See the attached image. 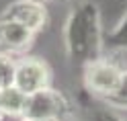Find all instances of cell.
I'll list each match as a JSON object with an SVG mask.
<instances>
[{"mask_svg":"<svg viewBox=\"0 0 127 121\" xmlns=\"http://www.w3.org/2000/svg\"><path fill=\"white\" fill-rule=\"evenodd\" d=\"M105 103L109 105V107H113V109L127 111V70H125V74H123V80H121V84H119L117 92L111 96V99H107Z\"/></svg>","mask_w":127,"mask_h":121,"instance_id":"cell-10","label":"cell"},{"mask_svg":"<svg viewBox=\"0 0 127 121\" xmlns=\"http://www.w3.org/2000/svg\"><path fill=\"white\" fill-rule=\"evenodd\" d=\"M105 49L127 53V12L115 25V29H111L109 33H105Z\"/></svg>","mask_w":127,"mask_h":121,"instance_id":"cell-8","label":"cell"},{"mask_svg":"<svg viewBox=\"0 0 127 121\" xmlns=\"http://www.w3.org/2000/svg\"><path fill=\"white\" fill-rule=\"evenodd\" d=\"M33 2H39V4H43V6H45L47 2H53V0H33Z\"/></svg>","mask_w":127,"mask_h":121,"instance_id":"cell-12","label":"cell"},{"mask_svg":"<svg viewBox=\"0 0 127 121\" xmlns=\"http://www.w3.org/2000/svg\"><path fill=\"white\" fill-rule=\"evenodd\" d=\"M25 107H27V94L21 92L19 88H4L0 90V115L21 121L25 117Z\"/></svg>","mask_w":127,"mask_h":121,"instance_id":"cell-7","label":"cell"},{"mask_svg":"<svg viewBox=\"0 0 127 121\" xmlns=\"http://www.w3.org/2000/svg\"><path fill=\"white\" fill-rule=\"evenodd\" d=\"M35 37L37 33L31 31L29 27L21 25L12 19L0 17V51L2 53H8L12 58H17V55L23 58L33 47Z\"/></svg>","mask_w":127,"mask_h":121,"instance_id":"cell-5","label":"cell"},{"mask_svg":"<svg viewBox=\"0 0 127 121\" xmlns=\"http://www.w3.org/2000/svg\"><path fill=\"white\" fill-rule=\"evenodd\" d=\"M21 121H51V119H27L25 117V119H21Z\"/></svg>","mask_w":127,"mask_h":121,"instance_id":"cell-13","label":"cell"},{"mask_svg":"<svg viewBox=\"0 0 127 121\" xmlns=\"http://www.w3.org/2000/svg\"><path fill=\"white\" fill-rule=\"evenodd\" d=\"M96 121H125L121 115H117V113H111V111H102L96 115Z\"/></svg>","mask_w":127,"mask_h":121,"instance_id":"cell-11","label":"cell"},{"mask_svg":"<svg viewBox=\"0 0 127 121\" xmlns=\"http://www.w3.org/2000/svg\"><path fill=\"white\" fill-rule=\"evenodd\" d=\"M17 60L8 53L0 51V90L14 86V72H17Z\"/></svg>","mask_w":127,"mask_h":121,"instance_id":"cell-9","label":"cell"},{"mask_svg":"<svg viewBox=\"0 0 127 121\" xmlns=\"http://www.w3.org/2000/svg\"><path fill=\"white\" fill-rule=\"evenodd\" d=\"M51 86V68L47 62L39 58H29L23 55L17 60V72H14V88L21 92L35 94Z\"/></svg>","mask_w":127,"mask_h":121,"instance_id":"cell-4","label":"cell"},{"mask_svg":"<svg viewBox=\"0 0 127 121\" xmlns=\"http://www.w3.org/2000/svg\"><path fill=\"white\" fill-rule=\"evenodd\" d=\"M0 17H6V19H12L21 23V25L29 27L31 31H35L39 35L43 31V27L47 25V8L39 2H33V0H14L8 6L4 8V12Z\"/></svg>","mask_w":127,"mask_h":121,"instance_id":"cell-6","label":"cell"},{"mask_svg":"<svg viewBox=\"0 0 127 121\" xmlns=\"http://www.w3.org/2000/svg\"><path fill=\"white\" fill-rule=\"evenodd\" d=\"M125 70L127 68H123L117 60L109 58L105 53L100 60H94V62L86 64L82 68L84 88L92 96H96V99H100L105 103L107 99H111L117 92V88H119V84L123 80Z\"/></svg>","mask_w":127,"mask_h":121,"instance_id":"cell-2","label":"cell"},{"mask_svg":"<svg viewBox=\"0 0 127 121\" xmlns=\"http://www.w3.org/2000/svg\"><path fill=\"white\" fill-rule=\"evenodd\" d=\"M70 101L62 90H55L53 86L45 88L41 92L29 94L27 96V107H25V117L27 119H51V121H62L66 115H70ZM23 117V119H25Z\"/></svg>","mask_w":127,"mask_h":121,"instance_id":"cell-3","label":"cell"},{"mask_svg":"<svg viewBox=\"0 0 127 121\" xmlns=\"http://www.w3.org/2000/svg\"><path fill=\"white\" fill-rule=\"evenodd\" d=\"M64 45L70 62L82 68L105 55L100 10L94 2L86 0L72 8L64 25Z\"/></svg>","mask_w":127,"mask_h":121,"instance_id":"cell-1","label":"cell"}]
</instances>
